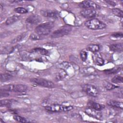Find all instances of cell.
Masks as SVG:
<instances>
[{
	"label": "cell",
	"instance_id": "cell-1",
	"mask_svg": "<svg viewBox=\"0 0 123 123\" xmlns=\"http://www.w3.org/2000/svg\"><path fill=\"white\" fill-rule=\"evenodd\" d=\"M54 24L52 22H48L38 25L35 28V33L42 36H46L49 34L54 27Z\"/></svg>",
	"mask_w": 123,
	"mask_h": 123
},
{
	"label": "cell",
	"instance_id": "cell-28",
	"mask_svg": "<svg viewBox=\"0 0 123 123\" xmlns=\"http://www.w3.org/2000/svg\"><path fill=\"white\" fill-rule=\"evenodd\" d=\"M14 11L18 13L24 14L28 12V11L25 8L22 7H18L14 9Z\"/></svg>",
	"mask_w": 123,
	"mask_h": 123
},
{
	"label": "cell",
	"instance_id": "cell-5",
	"mask_svg": "<svg viewBox=\"0 0 123 123\" xmlns=\"http://www.w3.org/2000/svg\"><path fill=\"white\" fill-rule=\"evenodd\" d=\"M72 27L70 25H65L54 31L50 35L51 38H59L68 35L72 31Z\"/></svg>",
	"mask_w": 123,
	"mask_h": 123
},
{
	"label": "cell",
	"instance_id": "cell-7",
	"mask_svg": "<svg viewBox=\"0 0 123 123\" xmlns=\"http://www.w3.org/2000/svg\"><path fill=\"white\" fill-rule=\"evenodd\" d=\"M30 81L37 85L48 88H52L54 86V84L48 80L43 78H33L30 79Z\"/></svg>",
	"mask_w": 123,
	"mask_h": 123
},
{
	"label": "cell",
	"instance_id": "cell-14",
	"mask_svg": "<svg viewBox=\"0 0 123 123\" xmlns=\"http://www.w3.org/2000/svg\"><path fill=\"white\" fill-rule=\"evenodd\" d=\"M110 49L114 52H122L123 49V43L113 44L110 46Z\"/></svg>",
	"mask_w": 123,
	"mask_h": 123
},
{
	"label": "cell",
	"instance_id": "cell-27",
	"mask_svg": "<svg viewBox=\"0 0 123 123\" xmlns=\"http://www.w3.org/2000/svg\"><path fill=\"white\" fill-rule=\"evenodd\" d=\"M121 70V68L120 67H116L113 69L107 70L104 71V72L107 74H114L119 72Z\"/></svg>",
	"mask_w": 123,
	"mask_h": 123
},
{
	"label": "cell",
	"instance_id": "cell-26",
	"mask_svg": "<svg viewBox=\"0 0 123 123\" xmlns=\"http://www.w3.org/2000/svg\"><path fill=\"white\" fill-rule=\"evenodd\" d=\"M13 119H14V120L18 122H20V123H26L28 122V120L25 119L24 117H23L19 115H14L13 117Z\"/></svg>",
	"mask_w": 123,
	"mask_h": 123
},
{
	"label": "cell",
	"instance_id": "cell-17",
	"mask_svg": "<svg viewBox=\"0 0 123 123\" xmlns=\"http://www.w3.org/2000/svg\"><path fill=\"white\" fill-rule=\"evenodd\" d=\"M15 100L12 99H1L0 100V105L1 107L2 106H8L12 105V104L15 102Z\"/></svg>",
	"mask_w": 123,
	"mask_h": 123
},
{
	"label": "cell",
	"instance_id": "cell-31",
	"mask_svg": "<svg viewBox=\"0 0 123 123\" xmlns=\"http://www.w3.org/2000/svg\"><path fill=\"white\" fill-rule=\"evenodd\" d=\"M111 36L114 37L116 38H122L123 37V33H116L111 35Z\"/></svg>",
	"mask_w": 123,
	"mask_h": 123
},
{
	"label": "cell",
	"instance_id": "cell-2",
	"mask_svg": "<svg viewBox=\"0 0 123 123\" xmlns=\"http://www.w3.org/2000/svg\"><path fill=\"white\" fill-rule=\"evenodd\" d=\"M27 88V86L23 84H8L3 86L1 88V91L22 93L25 92Z\"/></svg>",
	"mask_w": 123,
	"mask_h": 123
},
{
	"label": "cell",
	"instance_id": "cell-15",
	"mask_svg": "<svg viewBox=\"0 0 123 123\" xmlns=\"http://www.w3.org/2000/svg\"><path fill=\"white\" fill-rule=\"evenodd\" d=\"M107 103L109 106L114 108H119L122 110L123 109V103L122 102H119L113 100H110L107 102Z\"/></svg>",
	"mask_w": 123,
	"mask_h": 123
},
{
	"label": "cell",
	"instance_id": "cell-21",
	"mask_svg": "<svg viewBox=\"0 0 123 123\" xmlns=\"http://www.w3.org/2000/svg\"><path fill=\"white\" fill-rule=\"evenodd\" d=\"M27 34V32H24L19 35L16 38H15L14 39L12 40V43H15L21 41L26 37Z\"/></svg>",
	"mask_w": 123,
	"mask_h": 123
},
{
	"label": "cell",
	"instance_id": "cell-22",
	"mask_svg": "<svg viewBox=\"0 0 123 123\" xmlns=\"http://www.w3.org/2000/svg\"><path fill=\"white\" fill-rule=\"evenodd\" d=\"M94 62L96 64L99 66H101L103 65L104 63V60L100 56V55H98V54L95 55V58H94Z\"/></svg>",
	"mask_w": 123,
	"mask_h": 123
},
{
	"label": "cell",
	"instance_id": "cell-6",
	"mask_svg": "<svg viewBox=\"0 0 123 123\" xmlns=\"http://www.w3.org/2000/svg\"><path fill=\"white\" fill-rule=\"evenodd\" d=\"M83 90L87 95L91 97H97L99 94V91L97 87L90 84L84 85L83 86Z\"/></svg>",
	"mask_w": 123,
	"mask_h": 123
},
{
	"label": "cell",
	"instance_id": "cell-20",
	"mask_svg": "<svg viewBox=\"0 0 123 123\" xmlns=\"http://www.w3.org/2000/svg\"><path fill=\"white\" fill-rule=\"evenodd\" d=\"M12 78V75L8 73H4L1 74L0 76V81L2 82H6L7 81L9 80Z\"/></svg>",
	"mask_w": 123,
	"mask_h": 123
},
{
	"label": "cell",
	"instance_id": "cell-19",
	"mask_svg": "<svg viewBox=\"0 0 123 123\" xmlns=\"http://www.w3.org/2000/svg\"><path fill=\"white\" fill-rule=\"evenodd\" d=\"M100 49V46L96 44L89 45L87 46V49L93 52H97Z\"/></svg>",
	"mask_w": 123,
	"mask_h": 123
},
{
	"label": "cell",
	"instance_id": "cell-9",
	"mask_svg": "<svg viewBox=\"0 0 123 123\" xmlns=\"http://www.w3.org/2000/svg\"><path fill=\"white\" fill-rule=\"evenodd\" d=\"M85 112L89 116L95 118L98 120H101L100 119L102 116V114L99 111L94 110L90 107L86 108Z\"/></svg>",
	"mask_w": 123,
	"mask_h": 123
},
{
	"label": "cell",
	"instance_id": "cell-30",
	"mask_svg": "<svg viewBox=\"0 0 123 123\" xmlns=\"http://www.w3.org/2000/svg\"><path fill=\"white\" fill-rule=\"evenodd\" d=\"M80 57L83 62H85L87 58V53L86 51L82 50L80 52Z\"/></svg>",
	"mask_w": 123,
	"mask_h": 123
},
{
	"label": "cell",
	"instance_id": "cell-8",
	"mask_svg": "<svg viewBox=\"0 0 123 123\" xmlns=\"http://www.w3.org/2000/svg\"><path fill=\"white\" fill-rule=\"evenodd\" d=\"M79 7L83 9H93L94 10L99 9L100 6L95 3V2L91 0H84L81 2L79 5Z\"/></svg>",
	"mask_w": 123,
	"mask_h": 123
},
{
	"label": "cell",
	"instance_id": "cell-16",
	"mask_svg": "<svg viewBox=\"0 0 123 123\" xmlns=\"http://www.w3.org/2000/svg\"><path fill=\"white\" fill-rule=\"evenodd\" d=\"M20 16L18 15H13L12 16H10L7 19L5 22V24L6 25H12L19 20L20 19Z\"/></svg>",
	"mask_w": 123,
	"mask_h": 123
},
{
	"label": "cell",
	"instance_id": "cell-11",
	"mask_svg": "<svg viewBox=\"0 0 123 123\" xmlns=\"http://www.w3.org/2000/svg\"><path fill=\"white\" fill-rule=\"evenodd\" d=\"M41 14L46 17L49 18H57L59 16L58 12L51 10H42L40 11Z\"/></svg>",
	"mask_w": 123,
	"mask_h": 123
},
{
	"label": "cell",
	"instance_id": "cell-3",
	"mask_svg": "<svg viewBox=\"0 0 123 123\" xmlns=\"http://www.w3.org/2000/svg\"><path fill=\"white\" fill-rule=\"evenodd\" d=\"M45 110L50 112H57L61 111H67L73 109L72 106H65L58 104H51L45 107Z\"/></svg>",
	"mask_w": 123,
	"mask_h": 123
},
{
	"label": "cell",
	"instance_id": "cell-12",
	"mask_svg": "<svg viewBox=\"0 0 123 123\" xmlns=\"http://www.w3.org/2000/svg\"><path fill=\"white\" fill-rule=\"evenodd\" d=\"M41 21L40 16L37 14H33L29 16L26 19V22L31 25H36L39 23Z\"/></svg>",
	"mask_w": 123,
	"mask_h": 123
},
{
	"label": "cell",
	"instance_id": "cell-25",
	"mask_svg": "<svg viewBox=\"0 0 123 123\" xmlns=\"http://www.w3.org/2000/svg\"><path fill=\"white\" fill-rule=\"evenodd\" d=\"M111 82L115 83V84H117V83H122L123 81V78L122 76L120 75H116L115 76H114L111 80Z\"/></svg>",
	"mask_w": 123,
	"mask_h": 123
},
{
	"label": "cell",
	"instance_id": "cell-18",
	"mask_svg": "<svg viewBox=\"0 0 123 123\" xmlns=\"http://www.w3.org/2000/svg\"><path fill=\"white\" fill-rule=\"evenodd\" d=\"M103 86L108 90H111L113 89L114 88H117L119 87L118 86L113 85V84H112L109 82H107L106 81H103Z\"/></svg>",
	"mask_w": 123,
	"mask_h": 123
},
{
	"label": "cell",
	"instance_id": "cell-10",
	"mask_svg": "<svg viewBox=\"0 0 123 123\" xmlns=\"http://www.w3.org/2000/svg\"><path fill=\"white\" fill-rule=\"evenodd\" d=\"M82 16L86 18H91L95 17L97 12L96 10L93 9H86L80 12Z\"/></svg>",
	"mask_w": 123,
	"mask_h": 123
},
{
	"label": "cell",
	"instance_id": "cell-29",
	"mask_svg": "<svg viewBox=\"0 0 123 123\" xmlns=\"http://www.w3.org/2000/svg\"><path fill=\"white\" fill-rule=\"evenodd\" d=\"M43 36H40L37 34L36 33H33L30 36V38L32 40H40L42 38H43Z\"/></svg>",
	"mask_w": 123,
	"mask_h": 123
},
{
	"label": "cell",
	"instance_id": "cell-32",
	"mask_svg": "<svg viewBox=\"0 0 123 123\" xmlns=\"http://www.w3.org/2000/svg\"><path fill=\"white\" fill-rule=\"evenodd\" d=\"M105 1H106L108 4H109L111 5V6H114L116 5V3H115L114 2L112 1H111V0H106Z\"/></svg>",
	"mask_w": 123,
	"mask_h": 123
},
{
	"label": "cell",
	"instance_id": "cell-23",
	"mask_svg": "<svg viewBox=\"0 0 123 123\" xmlns=\"http://www.w3.org/2000/svg\"><path fill=\"white\" fill-rule=\"evenodd\" d=\"M32 52H37V53H40L42 55H46L49 53V52L47 50H46L45 49L41 48H35V49H32Z\"/></svg>",
	"mask_w": 123,
	"mask_h": 123
},
{
	"label": "cell",
	"instance_id": "cell-4",
	"mask_svg": "<svg viewBox=\"0 0 123 123\" xmlns=\"http://www.w3.org/2000/svg\"><path fill=\"white\" fill-rule=\"evenodd\" d=\"M85 25L86 27L92 30L103 29L106 27L105 23L98 19H91L85 23Z\"/></svg>",
	"mask_w": 123,
	"mask_h": 123
},
{
	"label": "cell",
	"instance_id": "cell-13",
	"mask_svg": "<svg viewBox=\"0 0 123 123\" xmlns=\"http://www.w3.org/2000/svg\"><path fill=\"white\" fill-rule=\"evenodd\" d=\"M87 106H88V107H90L92 109H93L97 111H101L105 108V106L104 105H102L98 103H96L93 101H90L88 102Z\"/></svg>",
	"mask_w": 123,
	"mask_h": 123
},
{
	"label": "cell",
	"instance_id": "cell-24",
	"mask_svg": "<svg viewBox=\"0 0 123 123\" xmlns=\"http://www.w3.org/2000/svg\"><path fill=\"white\" fill-rule=\"evenodd\" d=\"M112 12L116 16L122 18L123 16V11L118 8H114L112 9Z\"/></svg>",
	"mask_w": 123,
	"mask_h": 123
}]
</instances>
